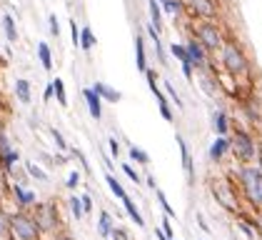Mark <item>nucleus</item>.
<instances>
[{
    "label": "nucleus",
    "instance_id": "8",
    "mask_svg": "<svg viewBox=\"0 0 262 240\" xmlns=\"http://www.w3.org/2000/svg\"><path fill=\"white\" fill-rule=\"evenodd\" d=\"M175 143L180 148V160H182V170H185V178H187V185L195 183V163H192V153H190V145L185 143L182 135H175Z\"/></svg>",
    "mask_w": 262,
    "mask_h": 240
},
{
    "label": "nucleus",
    "instance_id": "34",
    "mask_svg": "<svg viewBox=\"0 0 262 240\" xmlns=\"http://www.w3.org/2000/svg\"><path fill=\"white\" fill-rule=\"evenodd\" d=\"M170 50H172V55L180 60L182 65H185V63H190V60H187V50H185V45H175V43H172V48H170Z\"/></svg>",
    "mask_w": 262,
    "mask_h": 240
},
{
    "label": "nucleus",
    "instance_id": "9",
    "mask_svg": "<svg viewBox=\"0 0 262 240\" xmlns=\"http://www.w3.org/2000/svg\"><path fill=\"white\" fill-rule=\"evenodd\" d=\"M13 198H15V203L20 205V210L35 208V203H38V195H35V190H25L23 185H13Z\"/></svg>",
    "mask_w": 262,
    "mask_h": 240
},
{
    "label": "nucleus",
    "instance_id": "49",
    "mask_svg": "<svg viewBox=\"0 0 262 240\" xmlns=\"http://www.w3.org/2000/svg\"><path fill=\"white\" fill-rule=\"evenodd\" d=\"M172 240H178V238H172Z\"/></svg>",
    "mask_w": 262,
    "mask_h": 240
},
{
    "label": "nucleus",
    "instance_id": "3",
    "mask_svg": "<svg viewBox=\"0 0 262 240\" xmlns=\"http://www.w3.org/2000/svg\"><path fill=\"white\" fill-rule=\"evenodd\" d=\"M35 225L40 228V233H53V230H58V225H60V218H58V205L53 203V200H48V203H35Z\"/></svg>",
    "mask_w": 262,
    "mask_h": 240
},
{
    "label": "nucleus",
    "instance_id": "36",
    "mask_svg": "<svg viewBox=\"0 0 262 240\" xmlns=\"http://www.w3.org/2000/svg\"><path fill=\"white\" fill-rule=\"evenodd\" d=\"M165 90L170 93V98H172V103H175L178 108H182V100H180V95H178V90L172 88V83H165Z\"/></svg>",
    "mask_w": 262,
    "mask_h": 240
},
{
    "label": "nucleus",
    "instance_id": "21",
    "mask_svg": "<svg viewBox=\"0 0 262 240\" xmlns=\"http://www.w3.org/2000/svg\"><path fill=\"white\" fill-rule=\"evenodd\" d=\"M15 95H18V100H20V103H25V105H28V103H30V83H28V80H15Z\"/></svg>",
    "mask_w": 262,
    "mask_h": 240
},
{
    "label": "nucleus",
    "instance_id": "22",
    "mask_svg": "<svg viewBox=\"0 0 262 240\" xmlns=\"http://www.w3.org/2000/svg\"><path fill=\"white\" fill-rule=\"evenodd\" d=\"M127 155H130V160H133V163H138V165H147V163H150V155H147L142 148H138V145H130Z\"/></svg>",
    "mask_w": 262,
    "mask_h": 240
},
{
    "label": "nucleus",
    "instance_id": "16",
    "mask_svg": "<svg viewBox=\"0 0 262 240\" xmlns=\"http://www.w3.org/2000/svg\"><path fill=\"white\" fill-rule=\"evenodd\" d=\"M195 13L202 15V18H215V3L212 0H190Z\"/></svg>",
    "mask_w": 262,
    "mask_h": 240
},
{
    "label": "nucleus",
    "instance_id": "25",
    "mask_svg": "<svg viewBox=\"0 0 262 240\" xmlns=\"http://www.w3.org/2000/svg\"><path fill=\"white\" fill-rule=\"evenodd\" d=\"M53 93H55V98H58V103H60L62 108H68V95H65V83H62L60 78L53 80Z\"/></svg>",
    "mask_w": 262,
    "mask_h": 240
},
{
    "label": "nucleus",
    "instance_id": "42",
    "mask_svg": "<svg viewBox=\"0 0 262 240\" xmlns=\"http://www.w3.org/2000/svg\"><path fill=\"white\" fill-rule=\"evenodd\" d=\"M48 23H50V33H53V35L58 38V33H60V25H58V18H55V15H50V20H48Z\"/></svg>",
    "mask_w": 262,
    "mask_h": 240
},
{
    "label": "nucleus",
    "instance_id": "45",
    "mask_svg": "<svg viewBox=\"0 0 262 240\" xmlns=\"http://www.w3.org/2000/svg\"><path fill=\"white\" fill-rule=\"evenodd\" d=\"M50 98H53V83H50V85L45 88V95H42V100H45V103H48Z\"/></svg>",
    "mask_w": 262,
    "mask_h": 240
},
{
    "label": "nucleus",
    "instance_id": "11",
    "mask_svg": "<svg viewBox=\"0 0 262 240\" xmlns=\"http://www.w3.org/2000/svg\"><path fill=\"white\" fill-rule=\"evenodd\" d=\"M82 98L88 103V113L95 120H100L102 118V100L95 95V90H93V88H85V90H82Z\"/></svg>",
    "mask_w": 262,
    "mask_h": 240
},
{
    "label": "nucleus",
    "instance_id": "38",
    "mask_svg": "<svg viewBox=\"0 0 262 240\" xmlns=\"http://www.w3.org/2000/svg\"><path fill=\"white\" fill-rule=\"evenodd\" d=\"M50 135H53V140L58 143V148H60V150H65V148H68V143H65V138H62L60 130H55V128H53V130H50Z\"/></svg>",
    "mask_w": 262,
    "mask_h": 240
},
{
    "label": "nucleus",
    "instance_id": "31",
    "mask_svg": "<svg viewBox=\"0 0 262 240\" xmlns=\"http://www.w3.org/2000/svg\"><path fill=\"white\" fill-rule=\"evenodd\" d=\"M122 173L127 175V180H133L135 185H140V183H142V175L135 170V168H133V165H130V163H122Z\"/></svg>",
    "mask_w": 262,
    "mask_h": 240
},
{
    "label": "nucleus",
    "instance_id": "17",
    "mask_svg": "<svg viewBox=\"0 0 262 240\" xmlns=\"http://www.w3.org/2000/svg\"><path fill=\"white\" fill-rule=\"evenodd\" d=\"M212 128L217 130V138H225V135L230 133V123H227V115H225L222 110L212 115Z\"/></svg>",
    "mask_w": 262,
    "mask_h": 240
},
{
    "label": "nucleus",
    "instance_id": "32",
    "mask_svg": "<svg viewBox=\"0 0 262 240\" xmlns=\"http://www.w3.org/2000/svg\"><path fill=\"white\" fill-rule=\"evenodd\" d=\"M160 3L167 15H178V13H180V3H178V0H160Z\"/></svg>",
    "mask_w": 262,
    "mask_h": 240
},
{
    "label": "nucleus",
    "instance_id": "18",
    "mask_svg": "<svg viewBox=\"0 0 262 240\" xmlns=\"http://www.w3.org/2000/svg\"><path fill=\"white\" fill-rule=\"evenodd\" d=\"M135 63H138V70L145 73L147 70V60H145V43H142V35L135 38Z\"/></svg>",
    "mask_w": 262,
    "mask_h": 240
},
{
    "label": "nucleus",
    "instance_id": "37",
    "mask_svg": "<svg viewBox=\"0 0 262 240\" xmlns=\"http://www.w3.org/2000/svg\"><path fill=\"white\" fill-rule=\"evenodd\" d=\"M70 38H73V45H78V43H80V28H78V23H75V20H70Z\"/></svg>",
    "mask_w": 262,
    "mask_h": 240
},
{
    "label": "nucleus",
    "instance_id": "12",
    "mask_svg": "<svg viewBox=\"0 0 262 240\" xmlns=\"http://www.w3.org/2000/svg\"><path fill=\"white\" fill-rule=\"evenodd\" d=\"M93 90H95V95L100 100H107V103H120L122 93L120 90H115V88H110V85H105V83H95L93 85Z\"/></svg>",
    "mask_w": 262,
    "mask_h": 240
},
{
    "label": "nucleus",
    "instance_id": "48",
    "mask_svg": "<svg viewBox=\"0 0 262 240\" xmlns=\"http://www.w3.org/2000/svg\"><path fill=\"white\" fill-rule=\"evenodd\" d=\"M257 223H260V233H262V215H260V218H257Z\"/></svg>",
    "mask_w": 262,
    "mask_h": 240
},
{
    "label": "nucleus",
    "instance_id": "13",
    "mask_svg": "<svg viewBox=\"0 0 262 240\" xmlns=\"http://www.w3.org/2000/svg\"><path fill=\"white\" fill-rule=\"evenodd\" d=\"M227 153H230V138H215V143L210 145V158L220 163Z\"/></svg>",
    "mask_w": 262,
    "mask_h": 240
},
{
    "label": "nucleus",
    "instance_id": "6",
    "mask_svg": "<svg viewBox=\"0 0 262 240\" xmlns=\"http://www.w3.org/2000/svg\"><path fill=\"white\" fill-rule=\"evenodd\" d=\"M198 43L207 50H215V48H222V38H220V30L212 25V23H202L198 25Z\"/></svg>",
    "mask_w": 262,
    "mask_h": 240
},
{
    "label": "nucleus",
    "instance_id": "40",
    "mask_svg": "<svg viewBox=\"0 0 262 240\" xmlns=\"http://www.w3.org/2000/svg\"><path fill=\"white\" fill-rule=\"evenodd\" d=\"M3 235H8V215L0 210V238H3Z\"/></svg>",
    "mask_w": 262,
    "mask_h": 240
},
{
    "label": "nucleus",
    "instance_id": "24",
    "mask_svg": "<svg viewBox=\"0 0 262 240\" xmlns=\"http://www.w3.org/2000/svg\"><path fill=\"white\" fill-rule=\"evenodd\" d=\"M80 45L82 50H93V45H95V35H93V30L90 28H80Z\"/></svg>",
    "mask_w": 262,
    "mask_h": 240
},
{
    "label": "nucleus",
    "instance_id": "27",
    "mask_svg": "<svg viewBox=\"0 0 262 240\" xmlns=\"http://www.w3.org/2000/svg\"><path fill=\"white\" fill-rule=\"evenodd\" d=\"M70 213H73V218L75 220H80L85 218V213H82V203H80V195H70Z\"/></svg>",
    "mask_w": 262,
    "mask_h": 240
},
{
    "label": "nucleus",
    "instance_id": "33",
    "mask_svg": "<svg viewBox=\"0 0 262 240\" xmlns=\"http://www.w3.org/2000/svg\"><path fill=\"white\" fill-rule=\"evenodd\" d=\"M65 185H68L70 190H75V188L80 185V170H70V173H68V180H65Z\"/></svg>",
    "mask_w": 262,
    "mask_h": 240
},
{
    "label": "nucleus",
    "instance_id": "10",
    "mask_svg": "<svg viewBox=\"0 0 262 240\" xmlns=\"http://www.w3.org/2000/svg\"><path fill=\"white\" fill-rule=\"evenodd\" d=\"M185 50H187V60H190V65H192V68H202V65L207 63L205 48H202L198 40H190V43L185 45Z\"/></svg>",
    "mask_w": 262,
    "mask_h": 240
},
{
    "label": "nucleus",
    "instance_id": "23",
    "mask_svg": "<svg viewBox=\"0 0 262 240\" xmlns=\"http://www.w3.org/2000/svg\"><path fill=\"white\" fill-rule=\"evenodd\" d=\"M38 58H40V63H42V68H45V70H53V55H50L48 43H40V45H38Z\"/></svg>",
    "mask_w": 262,
    "mask_h": 240
},
{
    "label": "nucleus",
    "instance_id": "5",
    "mask_svg": "<svg viewBox=\"0 0 262 240\" xmlns=\"http://www.w3.org/2000/svg\"><path fill=\"white\" fill-rule=\"evenodd\" d=\"M222 63H225V68H227L230 75H242V73H247V58L242 55V50L235 45V43L222 45Z\"/></svg>",
    "mask_w": 262,
    "mask_h": 240
},
{
    "label": "nucleus",
    "instance_id": "47",
    "mask_svg": "<svg viewBox=\"0 0 262 240\" xmlns=\"http://www.w3.org/2000/svg\"><path fill=\"white\" fill-rule=\"evenodd\" d=\"M58 240H73V238H70V235H60V238H58Z\"/></svg>",
    "mask_w": 262,
    "mask_h": 240
},
{
    "label": "nucleus",
    "instance_id": "19",
    "mask_svg": "<svg viewBox=\"0 0 262 240\" xmlns=\"http://www.w3.org/2000/svg\"><path fill=\"white\" fill-rule=\"evenodd\" d=\"M105 183H107V188L113 190V195H115V198H118V200H122V198H125V195H127V193H125V188H122V185H120V180L115 178L113 173H105Z\"/></svg>",
    "mask_w": 262,
    "mask_h": 240
},
{
    "label": "nucleus",
    "instance_id": "44",
    "mask_svg": "<svg viewBox=\"0 0 262 240\" xmlns=\"http://www.w3.org/2000/svg\"><path fill=\"white\" fill-rule=\"evenodd\" d=\"M240 228L247 233V235H250V238H257V228H250L247 223H240Z\"/></svg>",
    "mask_w": 262,
    "mask_h": 240
},
{
    "label": "nucleus",
    "instance_id": "7",
    "mask_svg": "<svg viewBox=\"0 0 262 240\" xmlns=\"http://www.w3.org/2000/svg\"><path fill=\"white\" fill-rule=\"evenodd\" d=\"M145 78H147V85H150V93L155 95L158 105H160V115L167 120V123H172V120H175V115H172V110H170V103H167V98L162 95V90L158 88V83H155V73H152V70H145Z\"/></svg>",
    "mask_w": 262,
    "mask_h": 240
},
{
    "label": "nucleus",
    "instance_id": "4",
    "mask_svg": "<svg viewBox=\"0 0 262 240\" xmlns=\"http://www.w3.org/2000/svg\"><path fill=\"white\" fill-rule=\"evenodd\" d=\"M230 148L235 150V158L242 160V163H252V160H255V153H257L252 135L245 133V130H235V135L230 138Z\"/></svg>",
    "mask_w": 262,
    "mask_h": 240
},
{
    "label": "nucleus",
    "instance_id": "15",
    "mask_svg": "<svg viewBox=\"0 0 262 240\" xmlns=\"http://www.w3.org/2000/svg\"><path fill=\"white\" fill-rule=\"evenodd\" d=\"M113 228H115V223H113V215L102 210L100 218H98V235H100V238H110Z\"/></svg>",
    "mask_w": 262,
    "mask_h": 240
},
{
    "label": "nucleus",
    "instance_id": "30",
    "mask_svg": "<svg viewBox=\"0 0 262 240\" xmlns=\"http://www.w3.org/2000/svg\"><path fill=\"white\" fill-rule=\"evenodd\" d=\"M155 195H158V203L162 205V210H165V215L167 218H175V210H172V205L167 203V198H165V193H162L160 188H155Z\"/></svg>",
    "mask_w": 262,
    "mask_h": 240
},
{
    "label": "nucleus",
    "instance_id": "2",
    "mask_svg": "<svg viewBox=\"0 0 262 240\" xmlns=\"http://www.w3.org/2000/svg\"><path fill=\"white\" fill-rule=\"evenodd\" d=\"M240 183L245 190V198L252 205H262V170L255 165L240 168Z\"/></svg>",
    "mask_w": 262,
    "mask_h": 240
},
{
    "label": "nucleus",
    "instance_id": "41",
    "mask_svg": "<svg viewBox=\"0 0 262 240\" xmlns=\"http://www.w3.org/2000/svg\"><path fill=\"white\" fill-rule=\"evenodd\" d=\"M80 203H82V213H90V210H93V200H90V195H80Z\"/></svg>",
    "mask_w": 262,
    "mask_h": 240
},
{
    "label": "nucleus",
    "instance_id": "1",
    "mask_svg": "<svg viewBox=\"0 0 262 240\" xmlns=\"http://www.w3.org/2000/svg\"><path fill=\"white\" fill-rule=\"evenodd\" d=\"M8 233L13 240H40V228L35 225L33 215H28L25 210H18L13 215H8Z\"/></svg>",
    "mask_w": 262,
    "mask_h": 240
},
{
    "label": "nucleus",
    "instance_id": "14",
    "mask_svg": "<svg viewBox=\"0 0 262 240\" xmlns=\"http://www.w3.org/2000/svg\"><path fill=\"white\" fill-rule=\"evenodd\" d=\"M122 205H125V210H127L130 220H133V223H135L138 228H145V220H142L140 210H138V205L133 203V198H130V195H125V198H122Z\"/></svg>",
    "mask_w": 262,
    "mask_h": 240
},
{
    "label": "nucleus",
    "instance_id": "26",
    "mask_svg": "<svg viewBox=\"0 0 262 240\" xmlns=\"http://www.w3.org/2000/svg\"><path fill=\"white\" fill-rule=\"evenodd\" d=\"M28 173H30V178H35V180H40V183H50V178H48V173L42 170L40 165H35L33 160L28 163Z\"/></svg>",
    "mask_w": 262,
    "mask_h": 240
},
{
    "label": "nucleus",
    "instance_id": "39",
    "mask_svg": "<svg viewBox=\"0 0 262 240\" xmlns=\"http://www.w3.org/2000/svg\"><path fill=\"white\" fill-rule=\"evenodd\" d=\"M107 145H110V153H113V158H120V143L115 138L107 140Z\"/></svg>",
    "mask_w": 262,
    "mask_h": 240
},
{
    "label": "nucleus",
    "instance_id": "46",
    "mask_svg": "<svg viewBox=\"0 0 262 240\" xmlns=\"http://www.w3.org/2000/svg\"><path fill=\"white\" fill-rule=\"evenodd\" d=\"M145 183H147V188H152V190L158 188V183H155V178H152V175H145Z\"/></svg>",
    "mask_w": 262,
    "mask_h": 240
},
{
    "label": "nucleus",
    "instance_id": "35",
    "mask_svg": "<svg viewBox=\"0 0 262 240\" xmlns=\"http://www.w3.org/2000/svg\"><path fill=\"white\" fill-rule=\"evenodd\" d=\"M160 230L165 233V238H167V240L175 238V230H172V225H170V218H167V215L162 218V228H160Z\"/></svg>",
    "mask_w": 262,
    "mask_h": 240
},
{
    "label": "nucleus",
    "instance_id": "43",
    "mask_svg": "<svg viewBox=\"0 0 262 240\" xmlns=\"http://www.w3.org/2000/svg\"><path fill=\"white\" fill-rule=\"evenodd\" d=\"M110 238H113V240H127V233H125V230H120V228H113Z\"/></svg>",
    "mask_w": 262,
    "mask_h": 240
},
{
    "label": "nucleus",
    "instance_id": "29",
    "mask_svg": "<svg viewBox=\"0 0 262 240\" xmlns=\"http://www.w3.org/2000/svg\"><path fill=\"white\" fill-rule=\"evenodd\" d=\"M3 28H5V35H8V40L18 38V30H15V20H13V15H5V18H3Z\"/></svg>",
    "mask_w": 262,
    "mask_h": 240
},
{
    "label": "nucleus",
    "instance_id": "28",
    "mask_svg": "<svg viewBox=\"0 0 262 240\" xmlns=\"http://www.w3.org/2000/svg\"><path fill=\"white\" fill-rule=\"evenodd\" d=\"M150 20H152V28L160 30L162 18H160V5H158V0H150Z\"/></svg>",
    "mask_w": 262,
    "mask_h": 240
},
{
    "label": "nucleus",
    "instance_id": "20",
    "mask_svg": "<svg viewBox=\"0 0 262 240\" xmlns=\"http://www.w3.org/2000/svg\"><path fill=\"white\" fill-rule=\"evenodd\" d=\"M18 160H20V153H18L15 148H10V150H8V153L0 158V168H3L5 173H10V170H13V165H15Z\"/></svg>",
    "mask_w": 262,
    "mask_h": 240
}]
</instances>
